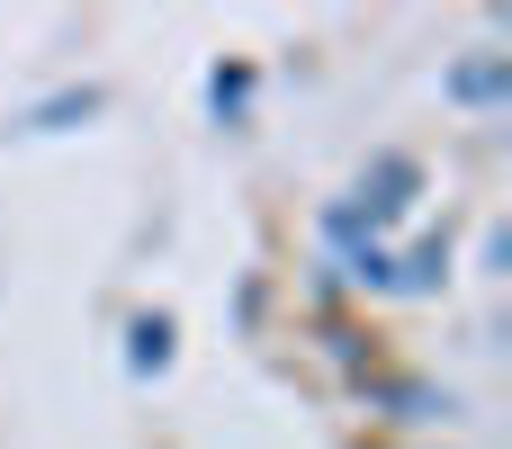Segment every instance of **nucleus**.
<instances>
[{"instance_id":"nucleus-1","label":"nucleus","mask_w":512,"mask_h":449,"mask_svg":"<svg viewBox=\"0 0 512 449\" xmlns=\"http://www.w3.org/2000/svg\"><path fill=\"white\" fill-rule=\"evenodd\" d=\"M495 90H504V63H468L459 72V99H495Z\"/></svg>"}]
</instances>
